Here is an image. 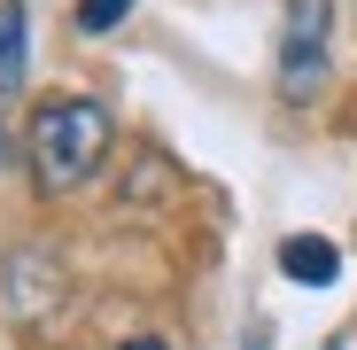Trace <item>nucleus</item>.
I'll use <instances>...</instances> for the list:
<instances>
[{"label": "nucleus", "instance_id": "1", "mask_svg": "<svg viewBox=\"0 0 357 350\" xmlns=\"http://www.w3.org/2000/svg\"><path fill=\"white\" fill-rule=\"evenodd\" d=\"M109 156V109L86 94H47L31 109V180L47 195H70L86 187Z\"/></svg>", "mask_w": 357, "mask_h": 350}, {"label": "nucleus", "instance_id": "2", "mask_svg": "<svg viewBox=\"0 0 357 350\" xmlns=\"http://www.w3.org/2000/svg\"><path fill=\"white\" fill-rule=\"evenodd\" d=\"M326 39H334V0H287V24H280V101H311L326 86Z\"/></svg>", "mask_w": 357, "mask_h": 350}, {"label": "nucleus", "instance_id": "3", "mask_svg": "<svg viewBox=\"0 0 357 350\" xmlns=\"http://www.w3.org/2000/svg\"><path fill=\"white\" fill-rule=\"evenodd\" d=\"M8 304H16V319H24V327H47V319H63V304H70L63 257H47L39 242H24V249L8 257Z\"/></svg>", "mask_w": 357, "mask_h": 350}, {"label": "nucleus", "instance_id": "4", "mask_svg": "<svg viewBox=\"0 0 357 350\" xmlns=\"http://www.w3.org/2000/svg\"><path fill=\"white\" fill-rule=\"evenodd\" d=\"M280 272L303 280V288H334L342 280V249L326 242V233H287L280 242Z\"/></svg>", "mask_w": 357, "mask_h": 350}, {"label": "nucleus", "instance_id": "5", "mask_svg": "<svg viewBox=\"0 0 357 350\" xmlns=\"http://www.w3.org/2000/svg\"><path fill=\"white\" fill-rule=\"evenodd\" d=\"M24 8L16 0H0V109H8L16 94H24Z\"/></svg>", "mask_w": 357, "mask_h": 350}, {"label": "nucleus", "instance_id": "6", "mask_svg": "<svg viewBox=\"0 0 357 350\" xmlns=\"http://www.w3.org/2000/svg\"><path fill=\"white\" fill-rule=\"evenodd\" d=\"M132 16V0H78V31H116Z\"/></svg>", "mask_w": 357, "mask_h": 350}, {"label": "nucleus", "instance_id": "7", "mask_svg": "<svg viewBox=\"0 0 357 350\" xmlns=\"http://www.w3.org/2000/svg\"><path fill=\"white\" fill-rule=\"evenodd\" d=\"M125 350H163V342H125Z\"/></svg>", "mask_w": 357, "mask_h": 350}]
</instances>
